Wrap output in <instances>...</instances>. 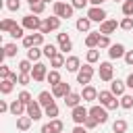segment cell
Segmentation results:
<instances>
[{"label": "cell", "instance_id": "f6af8a7d", "mask_svg": "<svg viewBox=\"0 0 133 133\" xmlns=\"http://www.w3.org/2000/svg\"><path fill=\"white\" fill-rule=\"evenodd\" d=\"M17 98H19L23 104H29V102H33V100H31V94H29V91H25V89H23V91H21Z\"/></svg>", "mask_w": 133, "mask_h": 133}, {"label": "cell", "instance_id": "ab89813d", "mask_svg": "<svg viewBox=\"0 0 133 133\" xmlns=\"http://www.w3.org/2000/svg\"><path fill=\"white\" fill-rule=\"evenodd\" d=\"M23 31H25V27H23V25H15V27H12V31H10V35H12L15 39H17V37H25V33H23Z\"/></svg>", "mask_w": 133, "mask_h": 133}, {"label": "cell", "instance_id": "3957f363", "mask_svg": "<svg viewBox=\"0 0 133 133\" xmlns=\"http://www.w3.org/2000/svg\"><path fill=\"white\" fill-rule=\"evenodd\" d=\"M91 77H94V66L87 62V64H83V66L79 69V73H77V83H81V85H89Z\"/></svg>", "mask_w": 133, "mask_h": 133}, {"label": "cell", "instance_id": "d590c367", "mask_svg": "<svg viewBox=\"0 0 133 133\" xmlns=\"http://www.w3.org/2000/svg\"><path fill=\"white\" fill-rule=\"evenodd\" d=\"M2 50H4V54H6L8 58H12V56H17V44H12V42H10V44H6V46H4Z\"/></svg>", "mask_w": 133, "mask_h": 133}, {"label": "cell", "instance_id": "5b68a950", "mask_svg": "<svg viewBox=\"0 0 133 133\" xmlns=\"http://www.w3.org/2000/svg\"><path fill=\"white\" fill-rule=\"evenodd\" d=\"M58 27H60V17L54 15V17H48L46 21H42V29H39V31L46 35V33H50V31H56Z\"/></svg>", "mask_w": 133, "mask_h": 133}, {"label": "cell", "instance_id": "d6986e66", "mask_svg": "<svg viewBox=\"0 0 133 133\" xmlns=\"http://www.w3.org/2000/svg\"><path fill=\"white\" fill-rule=\"evenodd\" d=\"M125 85H127V83H123L121 79H112V81H110V91H112L114 96H123V94H125Z\"/></svg>", "mask_w": 133, "mask_h": 133}, {"label": "cell", "instance_id": "4fadbf2b", "mask_svg": "<svg viewBox=\"0 0 133 133\" xmlns=\"http://www.w3.org/2000/svg\"><path fill=\"white\" fill-rule=\"evenodd\" d=\"M52 94H54V98H66V96L71 94V85H69L66 81H60L58 85L52 87Z\"/></svg>", "mask_w": 133, "mask_h": 133}, {"label": "cell", "instance_id": "ac0fdd59", "mask_svg": "<svg viewBox=\"0 0 133 133\" xmlns=\"http://www.w3.org/2000/svg\"><path fill=\"white\" fill-rule=\"evenodd\" d=\"M64 66H66L69 73H79V69H81V60H79L77 56H69L66 62H64Z\"/></svg>", "mask_w": 133, "mask_h": 133}, {"label": "cell", "instance_id": "5bb4252c", "mask_svg": "<svg viewBox=\"0 0 133 133\" xmlns=\"http://www.w3.org/2000/svg\"><path fill=\"white\" fill-rule=\"evenodd\" d=\"M116 27H118V23L114 19H106L104 23H100V33L102 35H110V33L116 31Z\"/></svg>", "mask_w": 133, "mask_h": 133}, {"label": "cell", "instance_id": "11a10c76", "mask_svg": "<svg viewBox=\"0 0 133 133\" xmlns=\"http://www.w3.org/2000/svg\"><path fill=\"white\" fill-rule=\"evenodd\" d=\"M8 79H10L12 83H19V75H17V73H10V75H8Z\"/></svg>", "mask_w": 133, "mask_h": 133}, {"label": "cell", "instance_id": "277c9868", "mask_svg": "<svg viewBox=\"0 0 133 133\" xmlns=\"http://www.w3.org/2000/svg\"><path fill=\"white\" fill-rule=\"evenodd\" d=\"M89 116V110L85 108V106H75V108H71V118H73V123L75 125H83L85 123V118Z\"/></svg>", "mask_w": 133, "mask_h": 133}, {"label": "cell", "instance_id": "7a4b0ae2", "mask_svg": "<svg viewBox=\"0 0 133 133\" xmlns=\"http://www.w3.org/2000/svg\"><path fill=\"white\" fill-rule=\"evenodd\" d=\"M73 12H75V6H73V4H66V2H62V0L54 2V15H56V17H60V19H71Z\"/></svg>", "mask_w": 133, "mask_h": 133}, {"label": "cell", "instance_id": "83f0119b", "mask_svg": "<svg viewBox=\"0 0 133 133\" xmlns=\"http://www.w3.org/2000/svg\"><path fill=\"white\" fill-rule=\"evenodd\" d=\"M12 87H15V83H12L10 79H2V81H0V91H2L4 96H8V94L12 91Z\"/></svg>", "mask_w": 133, "mask_h": 133}, {"label": "cell", "instance_id": "2e32d148", "mask_svg": "<svg viewBox=\"0 0 133 133\" xmlns=\"http://www.w3.org/2000/svg\"><path fill=\"white\" fill-rule=\"evenodd\" d=\"M81 98H83L85 102H94V100H98V89H96L94 85H83Z\"/></svg>", "mask_w": 133, "mask_h": 133}, {"label": "cell", "instance_id": "8d00e7d4", "mask_svg": "<svg viewBox=\"0 0 133 133\" xmlns=\"http://www.w3.org/2000/svg\"><path fill=\"white\" fill-rule=\"evenodd\" d=\"M118 27L125 29V31H131V29H133V17H125V19L118 23Z\"/></svg>", "mask_w": 133, "mask_h": 133}, {"label": "cell", "instance_id": "74e56055", "mask_svg": "<svg viewBox=\"0 0 133 133\" xmlns=\"http://www.w3.org/2000/svg\"><path fill=\"white\" fill-rule=\"evenodd\" d=\"M123 15L125 17H133V0H125L123 2Z\"/></svg>", "mask_w": 133, "mask_h": 133}, {"label": "cell", "instance_id": "8992f818", "mask_svg": "<svg viewBox=\"0 0 133 133\" xmlns=\"http://www.w3.org/2000/svg\"><path fill=\"white\" fill-rule=\"evenodd\" d=\"M87 17H89L91 23H104V21H106V10H104L102 6H91V8L87 10Z\"/></svg>", "mask_w": 133, "mask_h": 133}, {"label": "cell", "instance_id": "60d3db41", "mask_svg": "<svg viewBox=\"0 0 133 133\" xmlns=\"http://www.w3.org/2000/svg\"><path fill=\"white\" fill-rule=\"evenodd\" d=\"M31 81H33L31 73H19V83H21V85H29Z\"/></svg>", "mask_w": 133, "mask_h": 133}, {"label": "cell", "instance_id": "680465c9", "mask_svg": "<svg viewBox=\"0 0 133 133\" xmlns=\"http://www.w3.org/2000/svg\"><path fill=\"white\" fill-rule=\"evenodd\" d=\"M114 2H125V0H114Z\"/></svg>", "mask_w": 133, "mask_h": 133}, {"label": "cell", "instance_id": "f1b7e54d", "mask_svg": "<svg viewBox=\"0 0 133 133\" xmlns=\"http://www.w3.org/2000/svg\"><path fill=\"white\" fill-rule=\"evenodd\" d=\"M112 131H114V133H125V131H127V121H125V118L114 121V123H112Z\"/></svg>", "mask_w": 133, "mask_h": 133}, {"label": "cell", "instance_id": "b9f144b4", "mask_svg": "<svg viewBox=\"0 0 133 133\" xmlns=\"http://www.w3.org/2000/svg\"><path fill=\"white\" fill-rule=\"evenodd\" d=\"M50 125H52L54 133H62V129H64V125H62V121H60V118H52V121H50Z\"/></svg>", "mask_w": 133, "mask_h": 133}, {"label": "cell", "instance_id": "bcb514c9", "mask_svg": "<svg viewBox=\"0 0 133 133\" xmlns=\"http://www.w3.org/2000/svg\"><path fill=\"white\" fill-rule=\"evenodd\" d=\"M6 8L8 10H19L21 8V0H6Z\"/></svg>", "mask_w": 133, "mask_h": 133}, {"label": "cell", "instance_id": "cb8c5ba5", "mask_svg": "<svg viewBox=\"0 0 133 133\" xmlns=\"http://www.w3.org/2000/svg\"><path fill=\"white\" fill-rule=\"evenodd\" d=\"M64 62H66V58H64V54H62V52H56V54L50 58V66H54V69L64 66Z\"/></svg>", "mask_w": 133, "mask_h": 133}, {"label": "cell", "instance_id": "7dc6e473", "mask_svg": "<svg viewBox=\"0 0 133 133\" xmlns=\"http://www.w3.org/2000/svg\"><path fill=\"white\" fill-rule=\"evenodd\" d=\"M96 125H98V121H96L94 116H87V118H85V123H83V127H85V129H94Z\"/></svg>", "mask_w": 133, "mask_h": 133}, {"label": "cell", "instance_id": "7402d4cb", "mask_svg": "<svg viewBox=\"0 0 133 133\" xmlns=\"http://www.w3.org/2000/svg\"><path fill=\"white\" fill-rule=\"evenodd\" d=\"M98 42H100V31L96 33V31H89L87 35H85V46L87 48H98Z\"/></svg>", "mask_w": 133, "mask_h": 133}, {"label": "cell", "instance_id": "f35d334b", "mask_svg": "<svg viewBox=\"0 0 133 133\" xmlns=\"http://www.w3.org/2000/svg\"><path fill=\"white\" fill-rule=\"evenodd\" d=\"M31 69H33V66H31V60H29V58L19 62V73H31Z\"/></svg>", "mask_w": 133, "mask_h": 133}, {"label": "cell", "instance_id": "8fae6325", "mask_svg": "<svg viewBox=\"0 0 133 133\" xmlns=\"http://www.w3.org/2000/svg\"><path fill=\"white\" fill-rule=\"evenodd\" d=\"M27 114H29L33 121H39V118L44 116V112H42V104H39L37 100L29 102V104H27Z\"/></svg>", "mask_w": 133, "mask_h": 133}, {"label": "cell", "instance_id": "d6a6232c", "mask_svg": "<svg viewBox=\"0 0 133 133\" xmlns=\"http://www.w3.org/2000/svg\"><path fill=\"white\" fill-rule=\"evenodd\" d=\"M121 106H123L125 110H131V108H133V96L123 94V96H121Z\"/></svg>", "mask_w": 133, "mask_h": 133}, {"label": "cell", "instance_id": "9a60e30c", "mask_svg": "<svg viewBox=\"0 0 133 133\" xmlns=\"http://www.w3.org/2000/svg\"><path fill=\"white\" fill-rule=\"evenodd\" d=\"M125 46L123 44H112L110 48H108V56L112 58V60H116V58H125Z\"/></svg>", "mask_w": 133, "mask_h": 133}, {"label": "cell", "instance_id": "c3c4849f", "mask_svg": "<svg viewBox=\"0 0 133 133\" xmlns=\"http://www.w3.org/2000/svg\"><path fill=\"white\" fill-rule=\"evenodd\" d=\"M10 73H12V71H10L6 64H0V77H2V79H8V75H10Z\"/></svg>", "mask_w": 133, "mask_h": 133}, {"label": "cell", "instance_id": "681fc988", "mask_svg": "<svg viewBox=\"0 0 133 133\" xmlns=\"http://www.w3.org/2000/svg\"><path fill=\"white\" fill-rule=\"evenodd\" d=\"M87 2H89V0H71V4H73L75 8H85Z\"/></svg>", "mask_w": 133, "mask_h": 133}, {"label": "cell", "instance_id": "ba28073f", "mask_svg": "<svg viewBox=\"0 0 133 133\" xmlns=\"http://www.w3.org/2000/svg\"><path fill=\"white\" fill-rule=\"evenodd\" d=\"M106 110H108V108L102 106V104H100V106H91V108H89V116H94V118L102 125V123L108 121V112H106Z\"/></svg>", "mask_w": 133, "mask_h": 133}, {"label": "cell", "instance_id": "f907efd6", "mask_svg": "<svg viewBox=\"0 0 133 133\" xmlns=\"http://www.w3.org/2000/svg\"><path fill=\"white\" fill-rule=\"evenodd\" d=\"M125 62L127 64H133V50H127L125 52Z\"/></svg>", "mask_w": 133, "mask_h": 133}, {"label": "cell", "instance_id": "484cf974", "mask_svg": "<svg viewBox=\"0 0 133 133\" xmlns=\"http://www.w3.org/2000/svg\"><path fill=\"white\" fill-rule=\"evenodd\" d=\"M42 54H44V50H39V46H33V48H27V58H29L31 62H37Z\"/></svg>", "mask_w": 133, "mask_h": 133}, {"label": "cell", "instance_id": "836d02e7", "mask_svg": "<svg viewBox=\"0 0 133 133\" xmlns=\"http://www.w3.org/2000/svg\"><path fill=\"white\" fill-rule=\"evenodd\" d=\"M15 25H17V23H15L12 19H2V21H0V29H2V31H8V33L12 31Z\"/></svg>", "mask_w": 133, "mask_h": 133}, {"label": "cell", "instance_id": "7c38bea8", "mask_svg": "<svg viewBox=\"0 0 133 133\" xmlns=\"http://www.w3.org/2000/svg\"><path fill=\"white\" fill-rule=\"evenodd\" d=\"M56 39H58V50H60L62 54H66V52L73 48V42H71V37H69L66 33H58Z\"/></svg>", "mask_w": 133, "mask_h": 133}, {"label": "cell", "instance_id": "f546056e", "mask_svg": "<svg viewBox=\"0 0 133 133\" xmlns=\"http://www.w3.org/2000/svg\"><path fill=\"white\" fill-rule=\"evenodd\" d=\"M42 50H44V56H48V58H52L56 52H60L54 44H44V46H42Z\"/></svg>", "mask_w": 133, "mask_h": 133}, {"label": "cell", "instance_id": "6f0895ef", "mask_svg": "<svg viewBox=\"0 0 133 133\" xmlns=\"http://www.w3.org/2000/svg\"><path fill=\"white\" fill-rule=\"evenodd\" d=\"M89 2H91V4H94V6H102V4H104V2H106V0H89Z\"/></svg>", "mask_w": 133, "mask_h": 133}, {"label": "cell", "instance_id": "4316f807", "mask_svg": "<svg viewBox=\"0 0 133 133\" xmlns=\"http://www.w3.org/2000/svg\"><path fill=\"white\" fill-rule=\"evenodd\" d=\"M46 81H48V83H50L52 87H54V85H58V83L62 81V79H60V73H58V69H52V71L48 73V77H46Z\"/></svg>", "mask_w": 133, "mask_h": 133}, {"label": "cell", "instance_id": "e575fe53", "mask_svg": "<svg viewBox=\"0 0 133 133\" xmlns=\"http://www.w3.org/2000/svg\"><path fill=\"white\" fill-rule=\"evenodd\" d=\"M29 8H31L33 15H42L44 8H46V2H33V4H29Z\"/></svg>", "mask_w": 133, "mask_h": 133}, {"label": "cell", "instance_id": "91938a15", "mask_svg": "<svg viewBox=\"0 0 133 133\" xmlns=\"http://www.w3.org/2000/svg\"><path fill=\"white\" fill-rule=\"evenodd\" d=\"M62 2H64V0H62Z\"/></svg>", "mask_w": 133, "mask_h": 133}, {"label": "cell", "instance_id": "f5cc1de1", "mask_svg": "<svg viewBox=\"0 0 133 133\" xmlns=\"http://www.w3.org/2000/svg\"><path fill=\"white\" fill-rule=\"evenodd\" d=\"M6 110H10V106H8L4 100H0V112H6Z\"/></svg>", "mask_w": 133, "mask_h": 133}, {"label": "cell", "instance_id": "9f6ffc18", "mask_svg": "<svg viewBox=\"0 0 133 133\" xmlns=\"http://www.w3.org/2000/svg\"><path fill=\"white\" fill-rule=\"evenodd\" d=\"M127 85H129V87H131V89H133V73H131V75H129V77H127Z\"/></svg>", "mask_w": 133, "mask_h": 133}, {"label": "cell", "instance_id": "ffe728a7", "mask_svg": "<svg viewBox=\"0 0 133 133\" xmlns=\"http://www.w3.org/2000/svg\"><path fill=\"white\" fill-rule=\"evenodd\" d=\"M81 100H83V98H81V94H75V91H71V94L64 98V104H66L69 108H75V106H79V104H81Z\"/></svg>", "mask_w": 133, "mask_h": 133}, {"label": "cell", "instance_id": "7bdbcfd3", "mask_svg": "<svg viewBox=\"0 0 133 133\" xmlns=\"http://www.w3.org/2000/svg\"><path fill=\"white\" fill-rule=\"evenodd\" d=\"M23 46H25V48H33V46H35V35H33V33H31V35H25V37H23Z\"/></svg>", "mask_w": 133, "mask_h": 133}, {"label": "cell", "instance_id": "6da1fadb", "mask_svg": "<svg viewBox=\"0 0 133 133\" xmlns=\"http://www.w3.org/2000/svg\"><path fill=\"white\" fill-rule=\"evenodd\" d=\"M98 100H100V104L106 106L108 110H116V108L121 106V100H116V96H114L112 91H100V94H98Z\"/></svg>", "mask_w": 133, "mask_h": 133}, {"label": "cell", "instance_id": "9c48e42d", "mask_svg": "<svg viewBox=\"0 0 133 133\" xmlns=\"http://www.w3.org/2000/svg\"><path fill=\"white\" fill-rule=\"evenodd\" d=\"M23 27L25 29H31V31H37V29H42V21H39V17L37 15H27V17H23Z\"/></svg>", "mask_w": 133, "mask_h": 133}, {"label": "cell", "instance_id": "d4e9b609", "mask_svg": "<svg viewBox=\"0 0 133 133\" xmlns=\"http://www.w3.org/2000/svg\"><path fill=\"white\" fill-rule=\"evenodd\" d=\"M37 102L46 108V106H50V104L54 102V94H52V91H42V94L37 96Z\"/></svg>", "mask_w": 133, "mask_h": 133}, {"label": "cell", "instance_id": "e0dca14e", "mask_svg": "<svg viewBox=\"0 0 133 133\" xmlns=\"http://www.w3.org/2000/svg\"><path fill=\"white\" fill-rule=\"evenodd\" d=\"M23 112H27V104H23L19 98L10 104V114L12 116H23Z\"/></svg>", "mask_w": 133, "mask_h": 133}, {"label": "cell", "instance_id": "30bf717a", "mask_svg": "<svg viewBox=\"0 0 133 133\" xmlns=\"http://www.w3.org/2000/svg\"><path fill=\"white\" fill-rule=\"evenodd\" d=\"M98 75L102 81H112V75H114V69L110 62H100V69H98Z\"/></svg>", "mask_w": 133, "mask_h": 133}, {"label": "cell", "instance_id": "ee69618b", "mask_svg": "<svg viewBox=\"0 0 133 133\" xmlns=\"http://www.w3.org/2000/svg\"><path fill=\"white\" fill-rule=\"evenodd\" d=\"M112 44H110V39H108V35H102L100 33V42H98V48H110Z\"/></svg>", "mask_w": 133, "mask_h": 133}, {"label": "cell", "instance_id": "816d5d0a", "mask_svg": "<svg viewBox=\"0 0 133 133\" xmlns=\"http://www.w3.org/2000/svg\"><path fill=\"white\" fill-rule=\"evenodd\" d=\"M42 133H54V129H52V125H50V123H46V125L42 127Z\"/></svg>", "mask_w": 133, "mask_h": 133}, {"label": "cell", "instance_id": "603a6c76", "mask_svg": "<svg viewBox=\"0 0 133 133\" xmlns=\"http://www.w3.org/2000/svg\"><path fill=\"white\" fill-rule=\"evenodd\" d=\"M89 25H91L89 17H81V19H77V23H75V27H77L81 33H89Z\"/></svg>", "mask_w": 133, "mask_h": 133}, {"label": "cell", "instance_id": "4dcf8cb0", "mask_svg": "<svg viewBox=\"0 0 133 133\" xmlns=\"http://www.w3.org/2000/svg\"><path fill=\"white\" fill-rule=\"evenodd\" d=\"M85 58H87V62H89V64H94V62H98V60H100V52H98L96 48H89V50H87V54H85Z\"/></svg>", "mask_w": 133, "mask_h": 133}, {"label": "cell", "instance_id": "db71d44e", "mask_svg": "<svg viewBox=\"0 0 133 133\" xmlns=\"http://www.w3.org/2000/svg\"><path fill=\"white\" fill-rule=\"evenodd\" d=\"M73 133H87V129H85L83 125H77V127L73 129Z\"/></svg>", "mask_w": 133, "mask_h": 133}, {"label": "cell", "instance_id": "44dd1931", "mask_svg": "<svg viewBox=\"0 0 133 133\" xmlns=\"http://www.w3.org/2000/svg\"><path fill=\"white\" fill-rule=\"evenodd\" d=\"M31 123H33V118H31L29 114H25V116H17V129H19V131H27V129L31 127Z\"/></svg>", "mask_w": 133, "mask_h": 133}, {"label": "cell", "instance_id": "52a82bcc", "mask_svg": "<svg viewBox=\"0 0 133 133\" xmlns=\"http://www.w3.org/2000/svg\"><path fill=\"white\" fill-rule=\"evenodd\" d=\"M31 77H33V81H44L46 77H48V66L44 64V62H35L33 64V69H31Z\"/></svg>", "mask_w": 133, "mask_h": 133}, {"label": "cell", "instance_id": "1f68e13d", "mask_svg": "<svg viewBox=\"0 0 133 133\" xmlns=\"http://www.w3.org/2000/svg\"><path fill=\"white\" fill-rule=\"evenodd\" d=\"M44 114H46V116H50V118H56V116H58V106L52 102L50 106H46V108H44Z\"/></svg>", "mask_w": 133, "mask_h": 133}]
</instances>
